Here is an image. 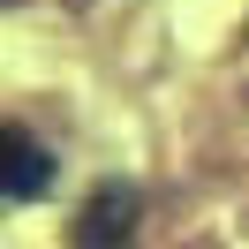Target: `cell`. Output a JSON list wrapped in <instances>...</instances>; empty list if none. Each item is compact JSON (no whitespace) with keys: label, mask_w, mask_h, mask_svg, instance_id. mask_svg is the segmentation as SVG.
Instances as JSON below:
<instances>
[{"label":"cell","mask_w":249,"mask_h":249,"mask_svg":"<svg viewBox=\"0 0 249 249\" xmlns=\"http://www.w3.org/2000/svg\"><path fill=\"white\" fill-rule=\"evenodd\" d=\"M128 234H136V189L128 181H98L83 196V212H76V242L83 249H121Z\"/></svg>","instance_id":"6da1fadb"},{"label":"cell","mask_w":249,"mask_h":249,"mask_svg":"<svg viewBox=\"0 0 249 249\" xmlns=\"http://www.w3.org/2000/svg\"><path fill=\"white\" fill-rule=\"evenodd\" d=\"M46 181H53L46 143H38L23 121H8V128H0V196H8V204H31V196H46Z\"/></svg>","instance_id":"7a4b0ae2"}]
</instances>
